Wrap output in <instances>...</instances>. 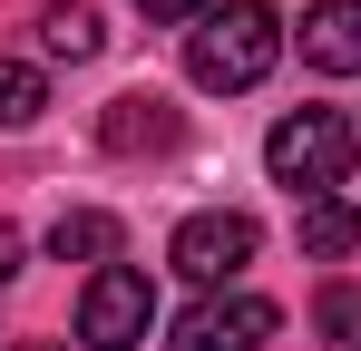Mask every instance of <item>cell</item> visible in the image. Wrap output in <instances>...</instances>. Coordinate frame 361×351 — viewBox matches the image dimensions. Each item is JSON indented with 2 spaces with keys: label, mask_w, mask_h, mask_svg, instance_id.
<instances>
[{
  "label": "cell",
  "mask_w": 361,
  "mask_h": 351,
  "mask_svg": "<svg viewBox=\"0 0 361 351\" xmlns=\"http://www.w3.org/2000/svg\"><path fill=\"white\" fill-rule=\"evenodd\" d=\"M39 49L78 68V58L108 49V30H98V10H88V0H49V10H39Z\"/></svg>",
  "instance_id": "cell-8"
},
{
  "label": "cell",
  "mask_w": 361,
  "mask_h": 351,
  "mask_svg": "<svg viewBox=\"0 0 361 351\" xmlns=\"http://www.w3.org/2000/svg\"><path fill=\"white\" fill-rule=\"evenodd\" d=\"M274 58H283V20L264 10V0H225V10H205L195 30H185V78L195 88H264L274 78Z\"/></svg>",
  "instance_id": "cell-1"
},
{
  "label": "cell",
  "mask_w": 361,
  "mask_h": 351,
  "mask_svg": "<svg viewBox=\"0 0 361 351\" xmlns=\"http://www.w3.org/2000/svg\"><path fill=\"white\" fill-rule=\"evenodd\" d=\"M49 254H59V264H108V254H118V215H98V205H68L59 225H49Z\"/></svg>",
  "instance_id": "cell-10"
},
{
  "label": "cell",
  "mask_w": 361,
  "mask_h": 351,
  "mask_svg": "<svg viewBox=\"0 0 361 351\" xmlns=\"http://www.w3.org/2000/svg\"><path fill=\"white\" fill-rule=\"evenodd\" d=\"M137 10H147V20H205L215 0H137Z\"/></svg>",
  "instance_id": "cell-13"
},
{
  "label": "cell",
  "mask_w": 361,
  "mask_h": 351,
  "mask_svg": "<svg viewBox=\"0 0 361 351\" xmlns=\"http://www.w3.org/2000/svg\"><path fill=\"white\" fill-rule=\"evenodd\" d=\"M147 322H157V283H147L137 264H98L88 292H78V342L88 351H137Z\"/></svg>",
  "instance_id": "cell-3"
},
{
  "label": "cell",
  "mask_w": 361,
  "mask_h": 351,
  "mask_svg": "<svg viewBox=\"0 0 361 351\" xmlns=\"http://www.w3.org/2000/svg\"><path fill=\"white\" fill-rule=\"evenodd\" d=\"M10 351H68V342H10Z\"/></svg>",
  "instance_id": "cell-15"
},
{
  "label": "cell",
  "mask_w": 361,
  "mask_h": 351,
  "mask_svg": "<svg viewBox=\"0 0 361 351\" xmlns=\"http://www.w3.org/2000/svg\"><path fill=\"white\" fill-rule=\"evenodd\" d=\"M352 244H361V205H342V195H312L302 205V254L312 264H342Z\"/></svg>",
  "instance_id": "cell-9"
},
{
  "label": "cell",
  "mask_w": 361,
  "mask_h": 351,
  "mask_svg": "<svg viewBox=\"0 0 361 351\" xmlns=\"http://www.w3.org/2000/svg\"><path fill=\"white\" fill-rule=\"evenodd\" d=\"M176 137H185V108L157 98V88H127V98L98 108V147H108V156H157V147H176Z\"/></svg>",
  "instance_id": "cell-6"
},
{
  "label": "cell",
  "mask_w": 361,
  "mask_h": 351,
  "mask_svg": "<svg viewBox=\"0 0 361 351\" xmlns=\"http://www.w3.org/2000/svg\"><path fill=\"white\" fill-rule=\"evenodd\" d=\"M312 322H322V342H332V351H361V283H322Z\"/></svg>",
  "instance_id": "cell-12"
},
{
  "label": "cell",
  "mask_w": 361,
  "mask_h": 351,
  "mask_svg": "<svg viewBox=\"0 0 361 351\" xmlns=\"http://www.w3.org/2000/svg\"><path fill=\"white\" fill-rule=\"evenodd\" d=\"M283 332V312L264 302V292H205V302H185L176 312V351H254Z\"/></svg>",
  "instance_id": "cell-5"
},
{
  "label": "cell",
  "mask_w": 361,
  "mask_h": 351,
  "mask_svg": "<svg viewBox=\"0 0 361 351\" xmlns=\"http://www.w3.org/2000/svg\"><path fill=\"white\" fill-rule=\"evenodd\" d=\"M39 108H49V78L30 58H0V127H39Z\"/></svg>",
  "instance_id": "cell-11"
},
{
  "label": "cell",
  "mask_w": 361,
  "mask_h": 351,
  "mask_svg": "<svg viewBox=\"0 0 361 351\" xmlns=\"http://www.w3.org/2000/svg\"><path fill=\"white\" fill-rule=\"evenodd\" d=\"M352 117L342 108H293V117H274V137H264V166H274V185H293L302 205L312 195H332L342 176H352Z\"/></svg>",
  "instance_id": "cell-2"
},
{
  "label": "cell",
  "mask_w": 361,
  "mask_h": 351,
  "mask_svg": "<svg viewBox=\"0 0 361 351\" xmlns=\"http://www.w3.org/2000/svg\"><path fill=\"white\" fill-rule=\"evenodd\" d=\"M302 58L332 68V78H352L361 68V0H312L302 10Z\"/></svg>",
  "instance_id": "cell-7"
},
{
  "label": "cell",
  "mask_w": 361,
  "mask_h": 351,
  "mask_svg": "<svg viewBox=\"0 0 361 351\" xmlns=\"http://www.w3.org/2000/svg\"><path fill=\"white\" fill-rule=\"evenodd\" d=\"M166 264H176L185 283H235L244 264H254V215H235V205H215V215H185L176 244H166Z\"/></svg>",
  "instance_id": "cell-4"
},
{
  "label": "cell",
  "mask_w": 361,
  "mask_h": 351,
  "mask_svg": "<svg viewBox=\"0 0 361 351\" xmlns=\"http://www.w3.org/2000/svg\"><path fill=\"white\" fill-rule=\"evenodd\" d=\"M20 254H30V244H20V225H0V283L20 273Z\"/></svg>",
  "instance_id": "cell-14"
}]
</instances>
